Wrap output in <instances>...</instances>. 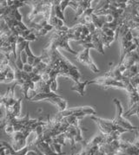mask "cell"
Returning a JSON list of instances; mask_svg holds the SVG:
<instances>
[{
	"instance_id": "cell-7",
	"label": "cell",
	"mask_w": 139,
	"mask_h": 155,
	"mask_svg": "<svg viewBox=\"0 0 139 155\" xmlns=\"http://www.w3.org/2000/svg\"><path fill=\"white\" fill-rule=\"evenodd\" d=\"M90 118L97 123L100 132L105 135H121L122 134L125 132H129L123 127L116 126L112 122V120H103V119L96 117V116H91Z\"/></svg>"
},
{
	"instance_id": "cell-2",
	"label": "cell",
	"mask_w": 139,
	"mask_h": 155,
	"mask_svg": "<svg viewBox=\"0 0 139 155\" xmlns=\"http://www.w3.org/2000/svg\"><path fill=\"white\" fill-rule=\"evenodd\" d=\"M70 40H73V37L70 32V30L67 31H54V33L51 35L48 43L45 45V47L43 49V51H42L41 56L43 58V62L47 64L51 54L55 50H58L59 48L66 50L68 52L73 54L74 56H77L78 52L72 50L69 45V42Z\"/></svg>"
},
{
	"instance_id": "cell-8",
	"label": "cell",
	"mask_w": 139,
	"mask_h": 155,
	"mask_svg": "<svg viewBox=\"0 0 139 155\" xmlns=\"http://www.w3.org/2000/svg\"><path fill=\"white\" fill-rule=\"evenodd\" d=\"M90 84H97L98 86H101L105 88H108V87L123 88L127 91L128 88L131 86V80H128L126 81H117V80H115L113 78H110L107 75L103 74V76H100V77H97L92 80H89L88 85Z\"/></svg>"
},
{
	"instance_id": "cell-5",
	"label": "cell",
	"mask_w": 139,
	"mask_h": 155,
	"mask_svg": "<svg viewBox=\"0 0 139 155\" xmlns=\"http://www.w3.org/2000/svg\"><path fill=\"white\" fill-rule=\"evenodd\" d=\"M44 122L45 121H43L42 119H31L29 114H27L24 118H17L11 120L4 127H2L1 130L2 132H5L8 136L12 135L13 133L22 131L30 130L35 133L38 127L44 124Z\"/></svg>"
},
{
	"instance_id": "cell-17",
	"label": "cell",
	"mask_w": 139,
	"mask_h": 155,
	"mask_svg": "<svg viewBox=\"0 0 139 155\" xmlns=\"http://www.w3.org/2000/svg\"><path fill=\"white\" fill-rule=\"evenodd\" d=\"M61 2L62 1H60V0L53 1V8H54V11L56 12V16H57V18L61 19L62 21H63L66 24V20L64 18V12H63L62 8H61Z\"/></svg>"
},
{
	"instance_id": "cell-13",
	"label": "cell",
	"mask_w": 139,
	"mask_h": 155,
	"mask_svg": "<svg viewBox=\"0 0 139 155\" xmlns=\"http://www.w3.org/2000/svg\"><path fill=\"white\" fill-rule=\"evenodd\" d=\"M0 74L2 83H11L15 81V70L10 63V60L4 54L1 53Z\"/></svg>"
},
{
	"instance_id": "cell-6",
	"label": "cell",
	"mask_w": 139,
	"mask_h": 155,
	"mask_svg": "<svg viewBox=\"0 0 139 155\" xmlns=\"http://www.w3.org/2000/svg\"><path fill=\"white\" fill-rule=\"evenodd\" d=\"M117 37L119 38L121 42L120 61L122 62L128 54L136 50L138 47V41L133 35L132 30L125 24H122L117 31Z\"/></svg>"
},
{
	"instance_id": "cell-15",
	"label": "cell",
	"mask_w": 139,
	"mask_h": 155,
	"mask_svg": "<svg viewBox=\"0 0 139 155\" xmlns=\"http://www.w3.org/2000/svg\"><path fill=\"white\" fill-rule=\"evenodd\" d=\"M91 3L92 1L90 0H87V1H70L69 0L68 6L71 7L76 13L74 18H78L83 15V13L85 11L91 8Z\"/></svg>"
},
{
	"instance_id": "cell-4",
	"label": "cell",
	"mask_w": 139,
	"mask_h": 155,
	"mask_svg": "<svg viewBox=\"0 0 139 155\" xmlns=\"http://www.w3.org/2000/svg\"><path fill=\"white\" fill-rule=\"evenodd\" d=\"M33 95L28 101H44L47 100L53 105L57 106L59 109V112L64 111L67 109V101L63 99L62 96L58 95L55 92L51 91V85L48 81L43 80L39 81L36 83V89L32 92Z\"/></svg>"
},
{
	"instance_id": "cell-18",
	"label": "cell",
	"mask_w": 139,
	"mask_h": 155,
	"mask_svg": "<svg viewBox=\"0 0 139 155\" xmlns=\"http://www.w3.org/2000/svg\"><path fill=\"white\" fill-rule=\"evenodd\" d=\"M134 114L137 115V117L139 118V101L135 105L132 106L131 107H130L128 111L124 114V117H130V116L134 115Z\"/></svg>"
},
{
	"instance_id": "cell-10",
	"label": "cell",
	"mask_w": 139,
	"mask_h": 155,
	"mask_svg": "<svg viewBox=\"0 0 139 155\" xmlns=\"http://www.w3.org/2000/svg\"><path fill=\"white\" fill-rule=\"evenodd\" d=\"M27 5H30L32 6V12L30 13V15L28 16V24L32 22L34 19L36 18L39 15H43L44 12H48L52 9V4L53 1H42V0H38V1H26Z\"/></svg>"
},
{
	"instance_id": "cell-12",
	"label": "cell",
	"mask_w": 139,
	"mask_h": 155,
	"mask_svg": "<svg viewBox=\"0 0 139 155\" xmlns=\"http://www.w3.org/2000/svg\"><path fill=\"white\" fill-rule=\"evenodd\" d=\"M114 103L117 107V114H116V117L111 120L112 122L116 126H118L120 127H123L124 129H126L129 132H135V131L139 130L137 127H135V126H132V125L130 123L129 120H127L125 117L124 116V109H123V106H122V103L121 101L118 99L117 98H114Z\"/></svg>"
},
{
	"instance_id": "cell-14",
	"label": "cell",
	"mask_w": 139,
	"mask_h": 155,
	"mask_svg": "<svg viewBox=\"0 0 139 155\" xmlns=\"http://www.w3.org/2000/svg\"><path fill=\"white\" fill-rule=\"evenodd\" d=\"M76 60L78 62L87 66L94 73H98L100 71L99 68H97V66H96V64L90 56V48H85L83 50L78 52L76 56Z\"/></svg>"
},
{
	"instance_id": "cell-19",
	"label": "cell",
	"mask_w": 139,
	"mask_h": 155,
	"mask_svg": "<svg viewBox=\"0 0 139 155\" xmlns=\"http://www.w3.org/2000/svg\"><path fill=\"white\" fill-rule=\"evenodd\" d=\"M1 155H11V154H6L3 150H1Z\"/></svg>"
},
{
	"instance_id": "cell-1",
	"label": "cell",
	"mask_w": 139,
	"mask_h": 155,
	"mask_svg": "<svg viewBox=\"0 0 139 155\" xmlns=\"http://www.w3.org/2000/svg\"><path fill=\"white\" fill-rule=\"evenodd\" d=\"M44 74H47L50 78L48 83L51 85V91L56 92L57 90V77L58 75H63L71 78L76 82V85L71 87V90L76 91L83 96L84 94V88L88 85L89 80L81 81L82 75L80 71L74 64H72L69 60L62 55L59 50H55L47 62V68Z\"/></svg>"
},
{
	"instance_id": "cell-9",
	"label": "cell",
	"mask_w": 139,
	"mask_h": 155,
	"mask_svg": "<svg viewBox=\"0 0 139 155\" xmlns=\"http://www.w3.org/2000/svg\"><path fill=\"white\" fill-rule=\"evenodd\" d=\"M79 44L83 45L84 48H90V49H95L100 54L104 55V50H103V38H102L101 30L96 29L95 31H92L90 35L88 37H86L83 41H81L78 43Z\"/></svg>"
},
{
	"instance_id": "cell-16",
	"label": "cell",
	"mask_w": 139,
	"mask_h": 155,
	"mask_svg": "<svg viewBox=\"0 0 139 155\" xmlns=\"http://www.w3.org/2000/svg\"><path fill=\"white\" fill-rule=\"evenodd\" d=\"M25 52L26 54V62L28 65L32 66V68H35L38 67L40 63L43 62V58L42 56H36L33 53H32V50L30 48V42H28L25 49Z\"/></svg>"
},
{
	"instance_id": "cell-11",
	"label": "cell",
	"mask_w": 139,
	"mask_h": 155,
	"mask_svg": "<svg viewBox=\"0 0 139 155\" xmlns=\"http://www.w3.org/2000/svg\"><path fill=\"white\" fill-rule=\"evenodd\" d=\"M97 111L92 107H72V108H67L64 111L58 112L55 118L61 120V119L69 117V116H76V117H82L83 118L85 115H92L94 116Z\"/></svg>"
},
{
	"instance_id": "cell-3",
	"label": "cell",
	"mask_w": 139,
	"mask_h": 155,
	"mask_svg": "<svg viewBox=\"0 0 139 155\" xmlns=\"http://www.w3.org/2000/svg\"><path fill=\"white\" fill-rule=\"evenodd\" d=\"M18 84L15 82L14 85L7 88L5 94L1 95V105L5 107V113L1 119V128L14 119L19 118L21 114V102L22 98L16 100L14 90Z\"/></svg>"
}]
</instances>
